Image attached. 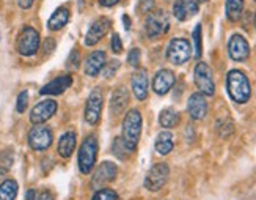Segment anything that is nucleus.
Returning <instances> with one entry per match:
<instances>
[{"instance_id":"obj_1","label":"nucleus","mask_w":256,"mask_h":200,"mask_svg":"<svg viewBox=\"0 0 256 200\" xmlns=\"http://www.w3.org/2000/svg\"><path fill=\"white\" fill-rule=\"evenodd\" d=\"M226 92L234 103L247 104L252 98V85L246 73L240 70H231L226 74Z\"/></svg>"},{"instance_id":"obj_2","label":"nucleus","mask_w":256,"mask_h":200,"mask_svg":"<svg viewBox=\"0 0 256 200\" xmlns=\"http://www.w3.org/2000/svg\"><path fill=\"white\" fill-rule=\"evenodd\" d=\"M142 125H143V118L138 109H130L129 112L124 115L123 120V142L128 147V150L132 153L137 148L138 140L142 136Z\"/></svg>"},{"instance_id":"obj_3","label":"nucleus","mask_w":256,"mask_h":200,"mask_svg":"<svg viewBox=\"0 0 256 200\" xmlns=\"http://www.w3.org/2000/svg\"><path fill=\"white\" fill-rule=\"evenodd\" d=\"M98 137L94 134H88L82 145L79 148V154H77V164H79V170L84 175H88L94 170L96 159H98Z\"/></svg>"},{"instance_id":"obj_4","label":"nucleus","mask_w":256,"mask_h":200,"mask_svg":"<svg viewBox=\"0 0 256 200\" xmlns=\"http://www.w3.org/2000/svg\"><path fill=\"white\" fill-rule=\"evenodd\" d=\"M170 29V18L164 10H152L144 18L143 30L144 35L150 40H158L165 35Z\"/></svg>"},{"instance_id":"obj_5","label":"nucleus","mask_w":256,"mask_h":200,"mask_svg":"<svg viewBox=\"0 0 256 200\" xmlns=\"http://www.w3.org/2000/svg\"><path fill=\"white\" fill-rule=\"evenodd\" d=\"M41 46V37L40 32L32 27L24 26L18 35V54L22 57H33Z\"/></svg>"},{"instance_id":"obj_6","label":"nucleus","mask_w":256,"mask_h":200,"mask_svg":"<svg viewBox=\"0 0 256 200\" xmlns=\"http://www.w3.org/2000/svg\"><path fill=\"white\" fill-rule=\"evenodd\" d=\"M165 57L172 65L181 66L187 63L192 57V46L190 41L186 38H173L165 51Z\"/></svg>"},{"instance_id":"obj_7","label":"nucleus","mask_w":256,"mask_h":200,"mask_svg":"<svg viewBox=\"0 0 256 200\" xmlns=\"http://www.w3.org/2000/svg\"><path fill=\"white\" fill-rule=\"evenodd\" d=\"M168 178H170V167H168V164L158 162V164H154L152 167L148 170L146 176H144L143 186L146 187L148 191H151V192H158L166 184Z\"/></svg>"},{"instance_id":"obj_8","label":"nucleus","mask_w":256,"mask_h":200,"mask_svg":"<svg viewBox=\"0 0 256 200\" xmlns=\"http://www.w3.org/2000/svg\"><path fill=\"white\" fill-rule=\"evenodd\" d=\"M194 81L200 93L204 96H214L216 93V82L212 77V71H210L209 65L204 62H198L194 70Z\"/></svg>"},{"instance_id":"obj_9","label":"nucleus","mask_w":256,"mask_h":200,"mask_svg":"<svg viewBox=\"0 0 256 200\" xmlns=\"http://www.w3.org/2000/svg\"><path fill=\"white\" fill-rule=\"evenodd\" d=\"M54 140V134L50 128H48L46 125H33V128L28 131L27 136V142L28 147L35 151H46Z\"/></svg>"},{"instance_id":"obj_10","label":"nucleus","mask_w":256,"mask_h":200,"mask_svg":"<svg viewBox=\"0 0 256 200\" xmlns=\"http://www.w3.org/2000/svg\"><path fill=\"white\" fill-rule=\"evenodd\" d=\"M116 175H118V165L115 162L104 161L102 164H99L96 167V170L93 172L90 187L93 191L101 189V187H104L106 184L115 181Z\"/></svg>"},{"instance_id":"obj_11","label":"nucleus","mask_w":256,"mask_h":200,"mask_svg":"<svg viewBox=\"0 0 256 200\" xmlns=\"http://www.w3.org/2000/svg\"><path fill=\"white\" fill-rule=\"evenodd\" d=\"M102 106H104V96L101 88H93L90 96L86 99V104H85V121L88 125H98L99 120H101V114H102Z\"/></svg>"},{"instance_id":"obj_12","label":"nucleus","mask_w":256,"mask_h":200,"mask_svg":"<svg viewBox=\"0 0 256 200\" xmlns=\"http://www.w3.org/2000/svg\"><path fill=\"white\" fill-rule=\"evenodd\" d=\"M58 104L55 99H42L36 106H33V109L30 110V121L33 125H42L46 123L48 120H50L55 112H57Z\"/></svg>"},{"instance_id":"obj_13","label":"nucleus","mask_w":256,"mask_h":200,"mask_svg":"<svg viewBox=\"0 0 256 200\" xmlns=\"http://www.w3.org/2000/svg\"><path fill=\"white\" fill-rule=\"evenodd\" d=\"M110 26H112V21H110L107 16H101V18L94 19L85 35V41H84L85 46L92 48L96 43L101 41L107 35V32L110 30Z\"/></svg>"},{"instance_id":"obj_14","label":"nucleus","mask_w":256,"mask_h":200,"mask_svg":"<svg viewBox=\"0 0 256 200\" xmlns=\"http://www.w3.org/2000/svg\"><path fill=\"white\" fill-rule=\"evenodd\" d=\"M228 55L234 62H246L250 55L248 41L239 33H234L228 41Z\"/></svg>"},{"instance_id":"obj_15","label":"nucleus","mask_w":256,"mask_h":200,"mask_svg":"<svg viewBox=\"0 0 256 200\" xmlns=\"http://www.w3.org/2000/svg\"><path fill=\"white\" fill-rule=\"evenodd\" d=\"M72 82H74V79H72L71 74L57 76L55 79H52L50 82H48L46 85H42L40 88V95H42V96H58V95H63L72 85Z\"/></svg>"},{"instance_id":"obj_16","label":"nucleus","mask_w":256,"mask_h":200,"mask_svg":"<svg viewBox=\"0 0 256 200\" xmlns=\"http://www.w3.org/2000/svg\"><path fill=\"white\" fill-rule=\"evenodd\" d=\"M174 82H176V77L172 70H166V68L159 70L152 79V90L156 95L164 96L172 90Z\"/></svg>"},{"instance_id":"obj_17","label":"nucleus","mask_w":256,"mask_h":200,"mask_svg":"<svg viewBox=\"0 0 256 200\" xmlns=\"http://www.w3.org/2000/svg\"><path fill=\"white\" fill-rule=\"evenodd\" d=\"M187 112L192 120L200 121L208 115V101L203 93H192L187 101Z\"/></svg>"},{"instance_id":"obj_18","label":"nucleus","mask_w":256,"mask_h":200,"mask_svg":"<svg viewBox=\"0 0 256 200\" xmlns=\"http://www.w3.org/2000/svg\"><path fill=\"white\" fill-rule=\"evenodd\" d=\"M107 63V55L104 51H94L92 52L84 62V73L88 77H98V74L104 70Z\"/></svg>"},{"instance_id":"obj_19","label":"nucleus","mask_w":256,"mask_h":200,"mask_svg":"<svg viewBox=\"0 0 256 200\" xmlns=\"http://www.w3.org/2000/svg\"><path fill=\"white\" fill-rule=\"evenodd\" d=\"M198 4L195 0H174L173 4V16L178 19V21H187L194 18L196 13H198Z\"/></svg>"},{"instance_id":"obj_20","label":"nucleus","mask_w":256,"mask_h":200,"mask_svg":"<svg viewBox=\"0 0 256 200\" xmlns=\"http://www.w3.org/2000/svg\"><path fill=\"white\" fill-rule=\"evenodd\" d=\"M148 85H150V81H148V74H146V71H144V70H140V71L132 74L130 87H132L134 95H136V98L140 99V101L146 99V96H148Z\"/></svg>"},{"instance_id":"obj_21","label":"nucleus","mask_w":256,"mask_h":200,"mask_svg":"<svg viewBox=\"0 0 256 200\" xmlns=\"http://www.w3.org/2000/svg\"><path fill=\"white\" fill-rule=\"evenodd\" d=\"M77 147V136L74 131H66L64 134H62V137L58 139L57 143V153L58 156L63 159L71 158V154L74 153Z\"/></svg>"},{"instance_id":"obj_22","label":"nucleus","mask_w":256,"mask_h":200,"mask_svg":"<svg viewBox=\"0 0 256 200\" xmlns=\"http://www.w3.org/2000/svg\"><path fill=\"white\" fill-rule=\"evenodd\" d=\"M70 18H71V11L66 5H62L58 7L57 10L54 11L52 16L49 18L48 21V29L50 32H58L62 30L63 27H66V24L70 22Z\"/></svg>"},{"instance_id":"obj_23","label":"nucleus","mask_w":256,"mask_h":200,"mask_svg":"<svg viewBox=\"0 0 256 200\" xmlns=\"http://www.w3.org/2000/svg\"><path fill=\"white\" fill-rule=\"evenodd\" d=\"M173 148H174V137L172 132L168 129L159 132L154 142V150L158 151V154L166 156V154H170L173 151Z\"/></svg>"},{"instance_id":"obj_24","label":"nucleus","mask_w":256,"mask_h":200,"mask_svg":"<svg viewBox=\"0 0 256 200\" xmlns=\"http://www.w3.org/2000/svg\"><path fill=\"white\" fill-rule=\"evenodd\" d=\"M129 104V93L124 87H118L115 88V92L110 99V110H112L114 115H120Z\"/></svg>"},{"instance_id":"obj_25","label":"nucleus","mask_w":256,"mask_h":200,"mask_svg":"<svg viewBox=\"0 0 256 200\" xmlns=\"http://www.w3.org/2000/svg\"><path fill=\"white\" fill-rule=\"evenodd\" d=\"M181 121V115L178 110H174L173 107H166L164 109L160 115H159V123L162 128L165 129H172V128H176L178 125H180Z\"/></svg>"},{"instance_id":"obj_26","label":"nucleus","mask_w":256,"mask_h":200,"mask_svg":"<svg viewBox=\"0 0 256 200\" xmlns=\"http://www.w3.org/2000/svg\"><path fill=\"white\" fill-rule=\"evenodd\" d=\"M244 13V0H226L225 15L230 22H238Z\"/></svg>"},{"instance_id":"obj_27","label":"nucleus","mask_w":256,"mask_h":200,"mask_svg":"<svg viewBox=\"0 0 256 200\" xmlns=\"http://www.w3.org/2000/svg\"><path fill=\"white\" fill-rule=\"evenodd\" d=\"M19 184L16 180H4L0 183V200H14L18 197Z\"/></svg>"},{"instance_id":"obj_28","label":"nucleus","mask_w":256,"mask_h":200,"mask_svg":"<svg viewBox=\"0 0 256 200\" xmlns=\"http://www.w3.org/2000/svg\"><path fill=\"white\" fill-rule=\"evenodd\" d=\"M14 164V153L11 148L0 151V176H5Z\"/></svg>"},{"instance_id":"obj_29","label":"nucleus","mask_w":256,"mask_h":200,"mask_svg":"<svg viewBox=\"0 0 256 200\" xmlns=\"http://www.w3.org/2000/svg\"><path fill=\"white\" fill-rule=\"evenodd\" d=\"M192 40H194V57L195 59H202L203 55V32H202V24H196L192 33Z\"/></svg>"},{"instance_id":"obj_30","label":"nucleus","mask_w":256,"mask_h":200,"mask_svg":"<svg viewBox=\"0 0 256 200\" xmlns=\"http://www.w3.org/2000/svg\"><path fill=\"white\" fill-rule=\"evenodd\" d=\"M216 128L220 137H230L232 134V131H234V123H232V120L230 118H222L217 121Z\"/></svg>"},{"instance_id":"obj_31","label":"nucleus","mask_w":256,"mask_h":200,"mask_svg":"<svg viewBox=\"0 0 256 200\" xmlns=\"http://www.w3.org/2000/svg\"><path fill=\"white\" fill-rule=\"evenodd\" d=\"M112 153L115 154L118 159H123V161L130 154V151L128 150V147L124 145V142H123V139H121V137H115V140L112 143Z\"/></svg>"},{"instance_id":"obj_32","label":"nucleus","mask_w":256,"mask_h":200,"mask_svg":"<svg viewBox=\"0 0 256 200\" xmlns=\"http://www.w3.org/2000/svg\"><path fill=\"white\" fill-rule=\"evenodd\" d=\"M80 65H82V59H80L79 49H72L71 54L68 55V59H66V70L76 71V70H79Z\"/></svg>"},{"instance_id":"obj_33","label":"nucleus","mask_w":256,"mask_h":200,"mask_svg":"<svg viewBox=\"0 0 256 200\" xmlns=\"http://www.w3.org/2000/svg\"><path fill=\"white\" fill-rule=\"evenodd\" d=\"M92 200H120L118 194L114 189H108V187H101L94 192Z\"/></svg>"},{"instance_id":"obj_34","label":"nucleus","mask_w":256,"mask_h":200,"mask_svg":"<svg viewBox=\"0 0 256 200\" xmlns=\"http://www.w3.org/2000/svg\"><path fill=\"white\" fill-rule=\"evenodd\" d=\"M27 106H28V92L22 90L18 95V99H16V112L18 114H24L27 110Z\"/></svg>"},{"instance_id":"obj_35","label":"nucleus","mask_w":256,"mask_h":200,"mask_svg":"<svg viewBox=\"0 0 256 200\" xmlns=\"http://www.w3.org/2000/svg\"><path fill=\"white\" fill-rule=\"evenodd\" d=\"M121 63L118 60H110L108 63H106L104 70H102V76L106 77V79H112V77H115L116 71L120 70Z\"/></svg>"},{"instance_id":"obj_36","label":"nucleus","mask_w":256,"mask_h":200,"mask_svg":"<svg viewBox=\"0 0 256 200\" xmlns=\"http://www.w3.org/2000/svg\"><path fill=\"white\" fill-rule=\"evenodd\" d=\"M140 59H142V52H140L138 48H134V49L129 51V54H128V63L130 66L137 68V66L140 65Z\"/></svg>"},{"instance_id":"obj_37","label":"nucleus","mask_w":256,"mask_h":200,"mask_svg":"<svg viewBox=\"0 0 256 200\" xmlns=\"http://www.w3.org/2000/svg\"><path fill=\"white\" fill-rule=\"evenodd\" d=\"M110 49H112L114 54H121L123 52V43H121V38L118 33H114L112 35V41H110Z\"/></svg>"},{"instance_id":"obj_38","label":"nucleus","mask_w":256,"mask_h":200,"mask_svg":"<svg viewBox=\"0 0 256 200\" xmlns=\"http://www.w3.org/2000/svg\"><path fill=\"white\" fill-rule=\"evenodd\" d=\"M55 46H57V44H55L54 38H46V40H44V43H42V52L49 55V54L54 52Z\"/></svg>"},{"instance_id":"obj_39","label":"nucleus","mask_w":256,"mask_h":200,"mask_svg":"<svg viewBox=\"0 0 256 200\" xmlns=\"http://www.w3.org/2000/svg\"><path fill=\"white\" fill-rule=\"evenodd\" d=\"M156 7L154 0H140V11L142 13H150V11H152Z\"/></svg>"},{"instance_id":"obj_40","label":"nucleus","mask_w":256,"mask_h":200,"mask_svg":"<svg viewBox=\"0 0 256 200\" xmlns=\"http://www.w3.org/2000/svg\"><path fill=\"white\" fill-rule=\"evenodd\" d=\"M16 4L20 10H30L35 4V0H16Z\"/></svg>"},{"instance_id":"obj_41","label":"nucleus","mask_w":256,"mask_h":200,"mask_svg":"<svg viewBox=\"0 0 256 200\" xmlns=\"http://www.w3.org/2000/svg\"><path fill=\"white\" fill-rule=\"evenodd\" d=\"M184 136H186V140L187 142H194L195 140V131L192 126H187L186 131H184Z\"/></svg>"},{"instance_id":"obj_42","label":"nucleus","mask_w":256,"mask_h":200,"mask_svg":"<svg viewBox=\"0 0 256 200\" xmlns=\"http://www.w3.org/2000/svg\"><path fill=\"white\" fill-rule=\"evenodd\" d=\"M98 4L104 8H112L120 4V0H98Z\"/></svg>"},{"instance_id":"obj_43","label":"nucleus","mask_w":256,"mask_h":200,"mask_svg":"<svg viewBox=\"0 0 256 200\" xmlns=\"http://www.w3.org/2000/svg\"><path fill=\"white\" fill-rule=\"evenodd\" d=\"M38 200H55V197H54V194L50 191H42L38 195Z\"/></svg>"},{"instance_id":"obj_44","label":"nucleus","mask_w":256,"mask_h":200,"mask_svg":"<svg viewBox=\"0 0 256 200\" xmlns=\"http://www.w3.org/2000/svg\"><path fill=\"white\" fill-rule=\"evenodd\" d=\"M26 200H36V192H35V189H27V192H26Z\"/></svg>"},{"instance_id":"obj_45","label":"nucleus","mask_w":256,"mask_h":200,"mask_svg":"<svg viewBox=\"0 0 256 200\" xmlns=\"http://www.w3.org/2000/svg\"><path fill=\"white\" fill-rule=\"evenodd\" d=\"M123 22H124V29L129 30V29H130V18H129L128 15L123 16Z\"/></svg>"},{"instance_id":"obj_46","label":"nucleus","mask_w":256,"mask_h":200,"mask_svg":"<svg viewBox=\"0 0 256 200\" xmlns=\"http://www.w3.org/2000/svg\"><path fill=\"white\" fill-rule=\"evenodd\" d=\"M196 4H204V2H208V0H195Z\"/></svg>"},{"instance_id":"obj_47","label":"nucleus","mask_w":256,"mask_h":200,"mask_svg":"<svg viewBox=\"0 0 256 200\" xmlns=\"http://www.w3.org/2000/svg\"><path fill=\"white\" fill-rule=\"evenodd\" d=\"M254 30H256V13H254Z\"/></svg>"},{"instance_id":"obj_48","label":"nucleus","mask_w":256,"mask_h":200,"mask_svg":"<svg viewBox=\"0 0 256 200\" xmlns=\"http://www.w3.org/2000/svg\"><path fill=\"white\" fill-rule=\"evenodd\" d=\"M254 2H256V0H254Z\"/></svg>"}]
</instances>
